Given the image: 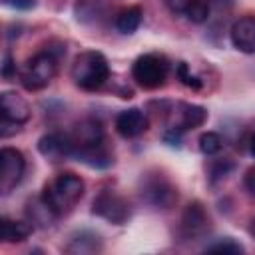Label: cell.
<instances>
[{"instance_id": "1", "label": "cell", "mask_w": 255, "mask_h": 255, "mask_svg": "<svg viewBox=\"0 0 255 255\" xmlns=\"http://www.w3.org/2000/svg\"><path fill=\"white\" fill-rule=\"evenodd\" d=\"M84 189H86V183L80 175L72 171H64L44 185L40 197L60 217L68 213L72 207H76V203L84 197Z\"/></svg>"}, {"instance_id": "2", "label": "cell", "mask_w": 255, "mask_h": 255, "mask_svg": "<svg viewBox=\"0 0 255 255\" xmlns=\"http://www.w3.org/2000/svg\"><path fill=\"white\" fill-rule=\"evenodd\" d=\"M66 54V48L60 44V46H50L38 54H34L22 68L20 72V82L22 86L28 90V92H38L42 88H46L56 72H58V66H60V58Z\"/></svg>"}, {"instance_id": "3", "label": "cell", "mask_w": 255, "mask_h": 255, "mask_svg": "<svg viewBox=\"0 0 255 255\" xmlns=\"http://www.w3.org/2000/svg\"><path fill=\"white\" fill-rule=\"evenodd\" d=\"M70 76L80 90L96 92L110 80V64L102 52L86 50L74 58Z\"/></svg>"}, {"instance_id": "4", "label": "cell", "mask_w": 255, "mask_h": 255, "mask_svg": "<svg viewBox=\"0 0 255 255\" xmlns=\"http://www.w3.org/2000/svg\"><path fill=\"white\" fill-rule=\"evenodd\" d=\"M167 74H169L167 58L161 56V54H155V52L141 54L139 58H135V62L131 66V78L143 90L161 88L167 80Z\"/></svg>"}, {"instance_id": "5", "label": "cell", "mask_w": 255, "mask_h": 255, "mask_svg": "<svg viewBox=\"0 0 255 255\" xmlns=\"http://www.w3.org/2000/svg\"><path fill=\"white\" fill-rule=\"evenodd\" d=\"M139 193L141 199L155 209H169L177 201V187L159 171H149L141 177Z\"/></svg>"}, {"instance_id": "6", "label": "cell", "mask_w": 255, "mask_h": 255, "mask_svg": "<svg viewBox=\"0 0 255 255\" xmlns=\"http://www.w3.org/2000/svg\"><path fill=\"white\" fill-rule=\"evenodd\" d=\"M92 213L114 223V225H124L129 219L131 209H129V203L122 195H118L112 189H104L94 197Z\"/></svg>"}, {"instance_id": "7", "label": "cell", "mask_w": 255, "mask_h": 255, "mask_svg": "<svg viewBox=\"0 0 255 255\" xmlns=\"http://www.w3.org/2000/svg\"><path fill=\"white\" fill-rule=\"evenodd\" d=\"M26 171V159L20 149L16 147H2L0 149V191L2 195L12 193L18 183L22 181Z\"/></svg>"}, {"instance_id": "8", "label": "cell", "mask_w": 255, "mask_h": 255, "mask_svg": "<svg viewBox=\"0 0 255 255\" xmlns=\"http://www.w3.org/2000/svg\"><path fill=\"white\" fill-rule=\"evenodd\" d=\"M74 157L92 169H108L114 163V151L106 141V135L78 143L74 147Z\"/></svg>"}, {"instance_id": "9", "label": "cell", "mask_w": 255, "mask_h": 255, "mask_svg": "<svg viewBox=\"0 0 255 255\" xmlns=\"http://www.w3.org/2000/svg\"><path fill=\"white\" fill-rule=\"evenodd\" d=\"M209 231V215L205 211V207L199 201H191L179 219V237L193 241L203 237Z\"/></svg>"}, {"instance_id": "10", "label": "cell", "mask_w": 255, "mask_h": 255, "mask_svg": "<svg viewBox=\"0 0 255 255\" xmlns=\"http://www.w3.org/2000/svg\"><path fill=\"white\" fill-rule=\"evenodd\" d=\"M0 112H2V128L16 126L20 129L22 124L30 120V106L28 102L18 96L16 92H2L0 96Z\"/></svg>"}, {"instance_id": "11", "label": "cell", "mask_w": 255, "mask_h": 255, "mask_svg": "<svg viewBox=\"0 0 255 255\" xmlns=\"http://www.w3.org/2000/svg\"><path fill=\"white\" fill-rule=\"evenodd\" d=\"M38 151L50 161H64L66 157H74V141L70 133L52 131L38 139Z\"/></svg>"}, {"instance_id": "12", "label": "cell", "mask_w": 255, "mask_h": 255, "mask_svg": "<svg viewBox=\"0 0 255 255\" xmlns=\"http://www.w3.org/2000/svg\"><path fill=\"white\" fill-rule=\"evenodd\" d=\"M229 38L233 48L243 54H255V16L247 14L233 22L229 30Z\"/></svg>"}, {"instance_id": "13", "label": "cell", "mask_w": 255, "mask_h": 255, "mask_svg": "<svg viewBox=\"0 0 255 255\" xmlns=\"http://www.w3.org/2000/svg\"><path fill=\"white\" fill-rule=\"evenodd\" d=\"M147 126L149 120L139 108H128L116 116V131L126 139L141 135L147 129Z\"/></svg>"}, {"instance_id": "14", "label": "cell", "mask_w": 255, "mask_h": 255, "mask_svg": "<svg viewBox=\"0 0 255 255\" xmlns=\"http://www.w3.org/2000/svg\"><path fill=\"white\" fill-rule=\"evenodd\" d=\"M207 120V110L201 108V106H195V104H177V110H175V122L171 124L169 129L173 131H187V129H193V128H199L203 126Z\"/></svg>"}, {"instance_id": "15", "label": "cell", "mask_w": 255, "mask_h": 255, "mask_svg": "<svg viewBox=\"0 0 255 255\" xmlns=\"http://www.w3.org/2000/svg\"><path fill=\"white\" fill-rule=\"evenodd\" d=\"M34 231L32 221H16L10 217L0 219V239L4 243H20Z\"/></svg>"}, {"instance_id": "16", "label": "cell", "mask_w": 255, "mask_h": 255, "mask_svg": "<svg viewBox=\"0 0 255 255\" xmlns=\"http://www.w3.org/2000/svg\"><path fill=\"white\" fill-rule=\"evenodd\" d=\"M68 253L76 255H88V253H98L102 251V239L98 233L92 231H80L70 239V245L66 247Z\"/></svg>"}, {"instance_id": "17", "label": "cell", "mask_w": 255, "mask_h": 255, "mask_svg": "<svg viewBox=\"0 0 255 255\" xmlns=\"http://www.w3.org/2000/svg\"><path fill=\"white\" fill-rule=\"evenodd\" d=\"M141 18H143V10L139 6H128V8H124V10L118 12V16H116V28L122 34H133L139 28Z\"/></svg>"}, {"instance_id": "18", "label": "cell", "mask_w": 255, "mask_h": 255, "mask_svg": "<svg viewBox=\"0 0 255 255\" xmlns=\"http://www.w3.org/2000/svg\"><path fill=\"white\" fill-rule=\"evenodd\" d=\"M28 215H30V221H32V225L34 223H40L42 227H48V225H52V221L58 217L46 203H44V199L40 197V199H36V201H32V203H28Z\"/></svg>"}, {"instance_id": "19", "label": "cell", "mask_w": 255, "mask_h": 255, "mask_svg": "<svg viewBox=\"0 0 255 255\" xmlns=\"http://www.w3.org/2000/svg\"><path fill=\"white\" fill-rule=\"evenodd\" d=\"M221 147H223V139H221L219 133H215V131H205V133L199 135V149H201V153H205V155H215Z\"/></svg>"}, {"instance_id": "20", "label": "cell", "mask_w": 255, "mask_h": 255, "mask_svg": "<svg viewBox=\"0 0 255 255\" xmlns=\"http://www.w3.org/2000/svg\"><path fill=\"white\" fill-rule=\"evenodd\" d=\"M185 18H187L189 22H193V24H203V22L209 18V2H205V0H195V2L191 4V8L187 10Z\"/></svg>"}, {"instance_id": "21", "label": "cell", "mask_w": 255, "mask_h": 255, "mask_svg": "<svg viewBox=\"0 0 255 255\" xmlns=\"http://www.w3.org/2000/svg\"><path fill=\"white\" fill-rule=\"evenodd\" d=\"M205 251H209V253H243V247H241L235 239L223 237V239H219V241L207 245Z\"/></svg>"}, {"instance_id": "22", "label": "cell", "mask_w": 255, "mask_h": 255, "mask_svg": "<svg viewBox=\"0 0 255 255\" xmlns=\"http://www.w3.org/2000/svg\"><path fill=\"white\" fill-rule=\"evenodd\" d=\"M177 78H179V82L183 86H187L191 90H201V86H203V82L195 74H191V70H189V66L185 62H179L177 64Z\"/></svg>"}, {"instance_id": "23", "label": "cell", "mask_w": 255, "mask_h": 255, "mask_svg": "<svg viewBox=\"0 0 255 255\" xmlns=\"http://www.w3.org/2000/svg\"><path fill=\"white\" fill-rule=\"evenodd\" d=\"M195 0H165V4H167V8L173 12V14H187V10L191 8V4H193Z\"/></svg>"}, {"instance_id": "24", "label": "cell", "mask_w": 255, "mask_h": 255, "mask_svg": "<svg viewBox=\"0 0 255 255\" xmlns=\"http://www.w3.org/2000/svg\"><path fill=\"white\" fill-rule=\"evenodd\" d=\"M231 167H233V165H231L227 159L213 163V167H211V179L215 181V179H221V177H225V175H227V171H229Z\"/></svg>"}, {"instance_id": "25", "label": "cell", "mask_w": 255, "mask_h": 255, "mask_svg": "<svg viewBox=\"0 0 255 255\" xmlns=\"http://www.w3.org/2000/svg\"><path fill=\"white\" fill-rule=\"evenodd\" d=\"M14 74H16V64H14L12 56L6 54L4 56V64H2V76H4V80H10Z\"/></svg>"}, {"instance_id": "26", "label": "cell", "mask_w": 255, "mask_h": 255, "mask_svg": "<svg viewBox=\"0 0 255 255\" xmlns=\"http://www.w3.org/2000/svg\"><path fill=\"white\" fill-rule=\"evenodd\" d=\"M4 4L14 10H30L36 6V0H4Z\"/></svg>"}, {"instance_id": "27", "label": "cell", "mask_w": 255, "mask_h": 255, "mask_svg": "<svg viewBox=\"0 0 255 255\" xmlns=\"http://www.w3.org/2000/svg\"><path fill=\"white\" fill-rule=\"evenodd\" d=\"M243 185H245V189H247L251 195H255V165H253V167H249V169L245 171Z\"/></svg>"}, {"instance_id": "28", "label": "cell", "mask_w": 255, "mask_h": 255, "mask_svg": "<svg viewBox=\"0 0 255 255\" xmlns=\"http://www.w3.org/2000/svg\"><path fill=\"white\" fill-rule=\"evenodd\" d=\"M249 149H251V155L255 157V131H253V135H251V141H249Z\"/></svg>"}, {"instance_id": "29", "label": "cell", "mask_w": 255, "mask_h": 255, "mask_svg": "<svg viewBox=\"0 0 255 255\" xmlns=\"http://www.w3.org/2000/svg\"><path fill=\"white\" fill-rule=\"evenodd\" d=\"M249 233L255 237V219H253V221H251V225H249Z\"/></svg>"}]
</instances>
